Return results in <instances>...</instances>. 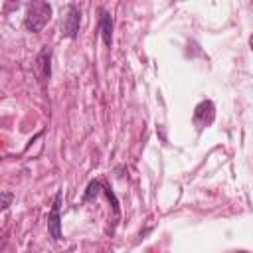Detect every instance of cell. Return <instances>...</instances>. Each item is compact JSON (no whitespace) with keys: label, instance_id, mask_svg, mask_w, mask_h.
Segmentation results:
<instances>
[{"label":"cell","instance_id":"cell-1","mask_svg":"<svg viewBox=\"0 0 253 253\" xmlns=\"http://www.w3.org/2000/svg\"><path fill=\"white\" fill-rule=\"evenodd\" d=\"M51 18V4L43 2V0H36L32 4H28L26 10V18H24V26L28 32L38 34L45 28V24Z\"/></svg>","mask_w":253,"mask_h":253},{"label":"cell","instance_id":"cell-2","mask_svg":"<svg viewBox=\"0 0 253 253\" xmlns=\"http://www.w3.org/2000/svg\"><path fill=\"white\" fill-rule=\"evenodd\" d=\"M79 24H81V10L75 4H69L65 8L63 20H61V34L65 38H75L79 32Z\"/></svg>","mask_w":253,"mask_h":253},{"label":"cell","instance_id":"cell-3","mask_svg":"<svg viewBox=\"0 0 253 253\" xmlns=\"http://www.w3.org/2000/svg\"><path fill=\"white\" fill-rule=\"evenodd\" d=\"M59 206H61V192L55 194L51 211H49V215H47V231H49V235H51L53 241L61 239V215H59Z\"/></svg>","mask_w":253,"mask_h":253},{"label":"cell","instance_id":"cell-4","mask_svg":"<svg viewBox=\"0 0 253 253\" xmlns=\"http://www.w3.org/2000/svg\"><path fill=\"white\" fill-rule=\"evenodd\" d=\"M213 119V103L211 101H202L198 107H196V113H194V123L198 125V128H204L206 125H210Z\"/></svg>","mask_w":253,"mask_h":253},{"label":"cell","instance_id":"cell-5","mask_svg":"<svg viewBox=\"0 0 253 253\" xmlns=\"http://www.w3.org/2000/svg\"><path fill=\"white\" fill-rule=\"evenodd\" d=\"M99 30H101V36H103V42L107 47H111L113 43V18L109 12L101 10V20H99Z\"/></svg>","mask_w":253,"mask_h":253},{"label":"cell","instance_id":"cell-6","mask_svg":"<svg viewBox=\"0 0 253 253\" xmlns=\"http://www.w3.org/2000/svg\"><path fill=\"white\" fill-rule=\"evenodd\" d=\"M49 61H51V49L47 47V45H43V49L40 51V55H38V71H40V77L45 81V79H49V75H51V65H49Z\"/></svg>","mask_w":253,"mask_h":253},{"label":"cell","instance_id":"cell-7","mask_svg":"<svg viewBox=\"0 0 253 253\" xmlns=\"http://www.w3.org/2000/svg\"><path fill=\"white\" fill-rule=\"evenodd\" d=\"M99 190H101V182H99V180H91V182H89V186H87V192H85L83 200H85V202H89V200L97 198Z\"/></svg>","mask_w":253,"mask_h":253},{"label":"cell","instance_id":"cell-8","mask_svg":"<svg viewBox=\"0 0 253 253\" xmlns=\"http://www.w3.org/2000/svg\"><path fill=\"white\" fill-rule=\"evenodd\" d=\"M105 194H107V198L111 200V204H113V210H115V213H119V202H117L115 194L111 192V188H105Z\"/></svg>","mask_w":253,"mask_h":253},{"label":"cell","instance_id":"cell-9","mask_svg":"<svg viewBox=\"0 0 253 253\" xmlns=\"http://www.w3.org/2000/svg\"><path fill=\"white\" fill-rule=\"evenodd\" d=\"M12 200H14V196L10 192H2V210H8Z\"/></svg>","mask_w":253,"mask_h":253},{"label":"cell","instance_id":"cell-10","mask_svg":"<svg viewBox=\"0 0 253 253\" xmlns=\"http://www.w3.org/2000/svg\"><path fill=\"white\" fill-rule=\"evenodd\" d=\"M249 45H251V49H253V36L249 38Z\"/></svg>","mask_w":253,"mask_h":253}]
</instances>
